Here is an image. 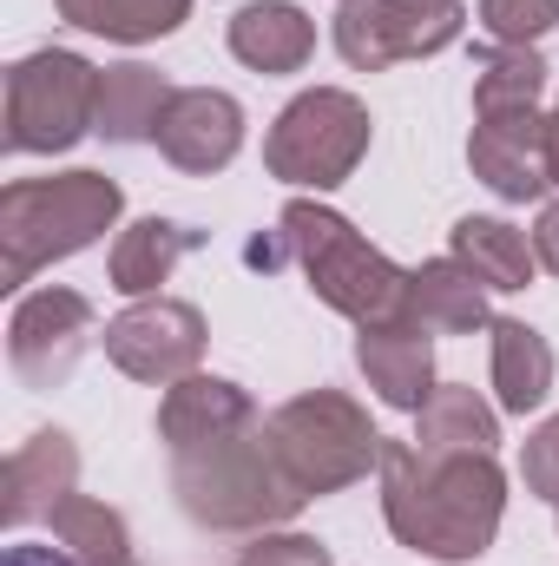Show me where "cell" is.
<instances>
[{
	"instance_id": "6da1fadb",
	"label": "cell",
	"mask_w": 559,
	"mask_h": 566,
	"mask_svg": "<svg viewBox=\"0 0 559 566\" xmlns=\"http://www.w3.org/2000/svg\"><path fill=\"white\" fill-rule=\"evenodd\" d=\"M507 514V474L494 454H421L382 441V521L421 560H481Z\"/></svg>"
},
{
	"instance_id": "7a4b0ae2",
	"label": "cell",
	"mask_w": 559,
	"mask_h": 566,
	"mask_svg": "<svg viewBox=\"0 0 559 566\" xmlns=\"http://www.w3.org/2000/svg\"><path fill=\"white\" fill-rule=\"evenodd\" d=\"M171 488H178V507L211 534H271L283 521H296L303 501H309L283 474L264 422L238 428L211 448L171 454Z\"/></svg>"
},
{
	"instance_id": "3957f363",
	"label": "cell",
	"mask_w": 559,
	"mask_h": 566,
	"mask_svg": "<svg viewBox=\"0 0 559 566\" xmlns=\"http://www.w3.org/2000/svg\"><path fill=\"white\" fill-rule=\"evenodd\" d=\"M126 211V191L106 171H60V178H13L0 191V283L20 290L33 271L99 244Z\"/></svg>"
},
{
	"instance_id": "277c9868",
	"label": "cell",
	"mask_w": 559,
	"mask_h": 566,
	"mask_svg": "<svg viewBox=\"0 0 559 566\" xmlns=\"http://www.w3.org/2000/svg\"><path fill=\"white\" fill-rule=\"evenodd\" d=\"M277 231H283V244H289V258L303 264L316 303H329L356 329L362 323H402V310H409V271L389 264L342 211H329L316 198H289Z\"/></svg>"
},
{
	"instance_id": "5b68a950",
	"label": "cell",
	"mask_w": 559,
	"mask_h": 566,
	"mask_svg": "<svg viewBox=\"0 0 559 566\" xmlns=\"http://www.w3.org/2000/svg\"><path fill=\"white\" fill-rule=\"evenodd\" d=\"M264 434H271V448H277L283 474H289L309 501L342 494V488H356L369 468H382V434L369 422V409L349 402L342 389H303V396H289L283 409L264 416Z\"/></svg>"
},
{
	"instance_id": "8992f818",
	"label": "cell",
	"mask_w": 559,
	"mask_h": 566,
	"mask_svg": "<svg viewBox=\"0 0 559 566\" xmlns=\"http://www.w3.org/2000/svg\"><path fill=\"white\" fill-rule=\"evenodd\" d=\"M99 133V66L40 46L7 73V151H73Z\"/></svg>"
},
{
	"instance_id": "52a82bcc",
	"label": "cell",
	"mask_w": 559,
	"mask_h": 566,
	"mask_svg": "<svg viewBox=\"0 0 559 566\" xmlns=\"http://www.w3.org/2000/svg\"><path fill=\"white\" fill-rule=\"evenodd\" d=\"M369 151V106L342 86H316V93H296L277 113L271 139H264V165L283 185H303V191H336Z\"/></svg>"
},
{
	"instance_id": "ba28073f",
	"label": "cell",
	"mask_w": 559,
	"mask_h": 566,
	"mask_svg": "<svg viewBox=\"0 0 559 566\" xmlns=\"http://www.w3.org/2000/svg\"><path fill=\"white\" fill-rule=\"evenodd\" d=\"M467 27L461 0H349L336 13V53L356 73H389L402 60H428L454 46Z\"/></svg>"
},
{
	"instance_id": "9c48e42d",
	"label": "cell",
	"mask_w": 559,
	"mask_h": 566,
	"mask_svg": "<svg viewBox=\"0 0 559 566\" xmlns=\"http://www.w3.org/2000/svg\"><path fill=\"white\" fill-rule=\"evenodd\" d=\"M106 356L133 382L171 389V382L198 376V363H204V316H198V303H178V296H139L133 310H119L106 323Z\"/></svg>"
},
{
	"instance_id": "30bf717a",
	"label": "cell",
	"mask_w": 559,
	"mask_h": 566,
	"mask_svg": "<svg viewBox=\"0 0 559 566\" xmlns=\"http://www.w3.org/2000/svg\"><path fill=\"white\" fill-rule=\"evenodd\" d=\"M93 343V303L80 290H33L7 323V363L27 389H60Z\"/></svg>"
},
{
	"instance_id": "8fae6325",
	"label": "cell",
	"mask_w": 559,
	"mask_h": 566,
	"mask_svg": "<svg viewBox=\"0 0 559 566\" xmlns=\"http://www.w3.org/2000/svg\"><path fill=\"white\" fill-rule=\"evenodd\" d=\"M474 178L507 198V205H534L553 185V139H547V113L520 106V113H474V139H467Z\"/></svg>"
},
{
	"instance_id": "7c38bea8",
	"label": "cell",
	"mask_w": 559,
	"mask_h": 566,
	"mask_svg": "<svg viewBox=\"0 0 559 566\" xmlns=\"http://www.w3.org/2000/svg\"><path fill=\"white\" fill-rule=\"evenodd\" d=\"M158 151H165L178 171H191V178L224 171V165L244 151V106H238L231 93H218V86H184V93L171 99L165 126H158Z\"/></svg>"
},
{
	"instance_id": "4fadbf2b",
	"label": "cell",
	"mask_w": 559,
	"mask_h": 566,
	"mask_svg": "<svg viewBox=\"0 0 559 566\" xmlns=\"http://www.w3.org/2000/svg\"><path fill=\"white\" fill-rule=\"evenodd\" d=\"M356 369L402 416H421V402L434 396V343L409 316L402 323H362L356 329Z\"/></svg>"
},
{
	"instance_id": "5bb4252c",
	"label": "cell",
	"mask_w": 559,
	"mask_h": 566,
	"mask_svg": "<svg viewBox=\"0 0 559 566\" xmlns=\"http://www.w3.org/2000/svg\"><path fill=\"white\" fill-rule=\"evenodd\" d=\"M251 422H257V402L238 382H224V376H184L158 402V441L171 454L211 448V441H224V434H238V428H251Z\"/></svg>"
},
{
	"instance_id": "9a60e30c",
	"label": "cell",
	"mask_w": 559,
	"mask_h": 566,
	"mask_svg": "<svg viewBox=\"0 0 559 566\" xmlns=\"http://www.w3.org/2000/svg\"><path fill=\"white\" fill-rule=\"evenodd\" d=\"M73 481H80V448H73V434H60V428H40V434H27L20 448H13V461H7V481H0V521L7 527H27V521H46L66 494H73Z\"/></svg>"
},
{
	"instance_id": "2e32d148",
	"label": "cell",
	"mask_w": 559,
	"mask_h": 566,
	"mask_svg": "<svg viewBox=\"0 0 559 566\" xmlns=\"http://www.w3.org/2000/svg\"><path fill=\"white\" fill-rule=\"evenodd\" d=\"M178 86L145 66V60H119L99 73V139L106 145H158V126L171 113Z\"/></svg>"
},
{
	"instance_id": "e0dca14e",
	"label": "cell",
	"mask_w": 559,
	"mask_h": 566,
	"mask_svg": "<svg viewBox=\"0 0 559 566\" xmlns=\"http://www.w3.org/2000/svg\"><path fill=\"white\" fill-rule=\"evenodd\" d=\"M402 316L415 329H428V336H474V329L494 323L487 316V290L461 258H434V264L409 271V310Z\"/></svg>"
},
{
	"instance_id": "ac0fdd59",
	"label": "cell",
	"mask_w": 559,
	"mask_h": 566,
	"mask_svg": "<svg viewBox=\"0 0 559 566\" xmlns=\"http://www.w3.org/2000/svg\"><path fill=\"white\" fill-rule=\"evenodd\" d=\"M231 53L251 73H303L309 53H316V27L289 0H257V7L231 13Z\"/></svg>"
},
{
	"instance_id": "d6986e66",
	"label": "cell",
	"mask_w": 559,
	"mask_h": 566,
	"mask_svg": "<svg viewBox=\"0 0 559 566\" xmlns=\"http://www.w3.org/2000/svg\"><path fill=\"white\" fill-rule=\"evenodd\" d=\"M204 244V231H191V224H171V218H139V224H126L119 231V244H113V258H106V277L119 296H158V283L171 277L191 251Z\"/></svg>"
},
{
	"instance_id": "ffe728a7",
	"label": "cell",
	"mask_w": 559,
	"mask_h": 566,
	"mask_svg": "<svg viewBox=\"0 0 559 566\" xmlns=\"http://www.w3.org/2000/svg\"><path fill=\"white\" fill-rule=\"evenodd\" d=\"M487 336H494V389H500V409L507 416H534L553 396V343L534 323H520V316H494Z\"/></svg>"
},
{
	"instance_id": "44dd1931",
	"label": "cell",
	"mask_w": 559,
	"mask_h": 566,
	"mask_svg": "<svg viewBox=\"0 0 559 566\" xmlns=\"http://www.w3.org/2000/svg\"><path fill=\"white\" fill-rule=\"evenodd\" d=\"M447 244H454V258L481 277L487 296H514V290H527L534 271H540L534 238L514 231L507 218H461V224L447 231Z\"/></svg>"
},
{
	"instance_id": "7402d4cb",
	"label": "cell",
	"mask_w": 559,
	"mask_h": 566,
	"mask_svg": "<svg viewBox=\"0 0 559 566\" xmlns=\"http://www.w3.org/2000/svg\"><path fill=\"white\" fill-rule=\"evenodd\" d=\"M415 448L421 454H494L500 448V416L467 382H434V396L421 402Z\"/></svg>"
},
{
	"instance_id": "603a6c76",
	"label": "cell",
	"mask_w": 559,
	"mask_h": 566,
	"mask_svg": "<svg viewBox=\"0 0 559 566\" xmlns=\"http://www.w3.org/2000/svg\"><path fill=\"white\" fill-rule=\"evenodd\" d=\"M66 27L80 33H99V40H119V46H145V40H165L191 20V0H53Z\"/></svg>"
},
{
	"instance_id": "cb8c5ba5",
	"label": "cell",
	"mask_w": 559,
	"mask_h": 566,
	"mask_svg": "<svg viewBox=\"0 0 559 566\" xmlns=\"http://www.w3.org/2000/svg\"><path fill=\"white\" fill-rule=\"evenodd\" d=\"M46 527H53V541H60L80 566H139L126 514H119V507H106V501L66 494V501L46 514Z\"/></svg>"
},
{
	"instance_id": "d4e9b609",
	"label": "cell",
	"mask_w": 559,
	"mask_h": 566,
	"mask_svg": "<svg viewBox=\"0 0 559 566\" xmlns=\"http://www.w3.org/2000/svg\"><path fill=\"white\" fill-rule=\"evenodd\" d=\"M540 93H547V60L534 46H500L474 73V113H520L540 106Z\"/></svg>"
},
{
	"instance_id": "484cf974",
	"label": "cell",
	"mask_w": 559,
	"mask_h": 566,
	"mask_svg": "<svg viewBox=\"0 0 559 566\" xmlns=\"http://www.w3.org/2000/svg\"><path fill=\"white\" fill-rule=\"evenodd\" d=\"M481 27L500 46H534L540 33L559 27V0H481Z\"/></svg>"
},
{
	"instance_id": "4316f807",
	"label": "cell",
	"mask_w": 559,
	"mask_h": 566,
	"mask_svg": "<svg viewBox=\"0 0 559 566\" xmlns=\"http://www.w3.org/2000/svg\"><path fill=\"white\" fill-rule=\"evenodd\" d=\"M238 566H336V560H329L323 541L271 527V534H251V547H238Z\"/></svg>"
},
{
	"instance_id": "83f0119b",
	"label": "cell",
	"mask_w": 559,
	"mask_h": 566,
	"mask_svg": "<svg viewBox=\"0 0 559 566\" xmlns=\"http://www.w3.org/2000/svg\"><path fill=\"white\" fill-rule=\"evenodd\" d=\"M520 481H527V494H540V501H553L559 507V416L527 434V448H520Z\"/></svg>"
},
{
	"instance_id": "f1b7e54d",
	"label": "cell",
	"mask_w": 559,
	"mask_h": 566,
	"mask_svg": "<svg viewBox=\"0 0 559 566\" xmlns=\"http://www.w3.org/2000/svg\"><path fill=\"white\" fill-rule=\"evenodd\" d=\"M534 258H540V264L559 277V198L540 211V224H534Z\"/></svg>"
},
{
	"instance_id": "f546056e",
	"label": "cell",
	"mask_w": 559,
	"mask_h": 566,
	"mask_svg": "<svg viewBox=\"0 0 559 566\" xmlns=\"http://www.w3.org/2000/svg\"><path fill=\"white\" fill-rule=\"evenodd\" d=\"M7 566H80L66 547H7Z\"/></svg>"
},
{
	"instance_id": "4dcf8cb0",
	"label": "cell",
	"mask_w": 559,
	"mask_h": 566,
	"mask_svg": "<svg viewBox=\"0 0 559 566\" xmlns=\"http://www.w3.org/2000/svg\"><path fill=\"white\" fill-rule=\"evenodd\" d=\"M547 139H553V185H559V99H553V113H547Z\"/></svg>"
},
{
	"instance_id": "1f68e13d",
	"label": "cell",
	"mask_w": 559,
	"mask_h": 566,
	"mask_svg": "<svg viewBox=\"0 0 559 566\" xmlns=\"http://www.w3.org/2000/svg\"><path fill=\"white\" fill-rule=\"evenodd\" d=\"M342 7H349V0H342Z\"/></svg>"
}]
</instances>
